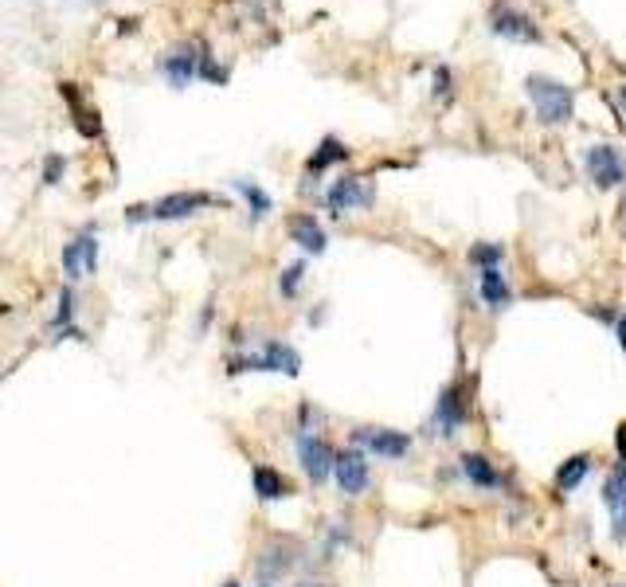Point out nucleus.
Segmentation results:
<instances>
[{"instance_id":"obj_1","label":"nucleus","mask_w":626,"mask_h":587,"mask_svg":"<svg viewBox=\"0 0 626 587\" xmlns=\"http://www.w3.org/2000/svg\"><path fill=\"white\" fill-rule=\"evenodd\" d=\"M525 94H529V102L537 106L540 122L560 126V122L572 118V106H576V102H572V87H564V83H556V79H548V75H529Z\"/></svg>"},{"instance_id":"obj_2","label":"nucleus","mask_w":626,"mask_h":587,"mask_svg":"<svg viewBox=\"0 0 626 587\" xmlns=\"http://www.w3.org/2000/svg\"><path fill=\"white\" fill-rule=\"evenodd\" d=\"M227 372L231 376H239V372H282V376H298L302 372V357L286 341H267L259 353H239Z\"/></svg>"},{"instance_id":"obj_3","label":"nucleus","mask_w":626,"mask_h":587,"mask_svg":"<svg viewBox=\"0 0 626 587\" xmlns=\"http://www.w3.org/2000/svg\"><path fill=\"white\" fill-rule=\"evenodd\" d=\"M208 208H227V200L216 196V192H173V196H165V200H157L149 208V220L173 224V220H188V216L208 212Z\"/></svg>"},{"instance_id":"obj_4","label":"nucleus","mask_w":626,"mask_h":587,"mask_svg":"<svg viewBox=\"0 0 626 587\" xmlns=\"http://www.w3.org/2000/svg\"><path fill=\"white\" fill-rule=\"evenodd\" d=\"M294 451H298V466L306 470V478H310L313 486H325V482L333 478V447H329L321 435L298 431Z\"/></svg>"},{"instance_id":"obj_5","label":"nucleus","mask_w":626,"mask_h":587,"mask_svg":"<svg viewBox=\"0 0 626 587\" xmlns=\"http://www.w3.org/2000/svg\"><path fill=\"white\" fill-rule=\"evenodd\" d=\"M333 478L341 486V494L360 497L372 482V470H368V454L349 447V451H333Z\"/></svg>"},{"instance_id":"obj_6","label":"nucleus","mask_w":626,"mask_h":587,"mask_svg":"<svg viewBox=\"0 0 626 587\" xmlns=\"http://www.w3.org/2000/svg\"><path fill=\"white\" fill-rule=\"evenodd\" d=\"M353 447L364 454H376V458H403L411 451V439L403 431H392V427H357Z\"/></svg>"},{"instance_id":"obj_7","label":"nucleus","mask_w":626,"mask_h":587,"mask_svg":"<svg viewBox=\"0 0 626 587\" xmlns=\"http://www.w3.org/2000/svg\"><path fill=\"white\" fill-rule=\"evenodd\" d=\"M294 560H298V541H290V537H270V544L259 552V560H255V572H259L263 584H274V580H282V576L294 568Z\"/></svg>"},{"instance_id":"obj_8","label":"nucleus","mask_w":626,"mask_h":587,"mask_svg":"<svg viewBox=\"0 0 626 587\" xmlns=\"http://www.w3.org/2000/svg\"><path fill=\"white\" fill-rule=\"evenodd\" d=\"M470 419V400H466V392H462V384H450L447 392L439 396V404H435V419H431V427H435V435H458V427Z\"/></svg>"},{"instance_id":"obj_9","label":"nucleus","mask_w":626,"mask_h":587,"mask_svg":"<svg viewBox=\"0 0 626 587\" xmlns=\"http://www.w3.org/2000/svg\"><path fill=\"white\" fill-rule=\"evenodd\" d=\"M583 165H587V177L599 184V188H615V184L626 181L623 157H619V149H611V145H591L587 157H583Z\"/></svg>"},{"instance_id":"obj_10","label":"nucleus","mask_w":626,"mask_h":587,"mask_svg":"<svg viewBox=\"0 0 626 587\" xmlns=\"http://www.w3.org/2000/svg\"><path fill=\"white\" fill-rule=\"evenodd\" d=\"M364 204H372V184L364 181V177H341V181H333V188L325 192V208L333 216H345V212L364 208Z\"/></svg>"},{"instance_id":"obj_11","label":"nucleus","mask_w":626,"mask_h":587,"mask_svg":"<svg viewBox=\"0 0 626 587\" xmlns=\"http://www.w3.org/2000/svg\"><path fill=\"white\" fill-rule=\"evenodd\" d=\"M59 94H63V102L71 106L75 130L87 137V141H98V137H102V118H98V110L87 102V94L79 91V83H59Z\"/></svg>"},{"instance_id":"obj_12","label":"nucleus","mask_w":626,"mask_h":587,"mask_svg":"<svg viewBox=\"0 0 626 587\" xmlns=\"http://www.w3.org/2000/svg\"><path fill=\"white\" fill-rule=\"evenodd\" d=\"M196 59H200V44H180L161 59V75L173 87H188L196 79Z\"/></svg>"},{"instance_id":"obj_13","label":"nucleus","mask_w":626,"mask_h":587,"mask_svg":"<svg viewBox=\"0 0 626 587\" xmlns=\"http://www.w3.org/2000/svg\"><path fill=\"white\" fill-rule=\"evenodd\" d=\"M251 490H255L259 501H286V497L294 494L290 478H286L278 466H267V462H259V466L251 470Z\"/></svg>"},{"instance_id":"obj_14","label":"nucleus","mask_w":626,"mask_h":587,"mask_svg":"<svg viewBox=\"0 0 626 587\" xmlns=\"http://www.w3.org/2000/svg\"><path fill=\"white\" fill-rule=\"evenodd\" d=\"M603 501H607L611 521H615V541H626V466L611 470V478L603 486Z\"/></svg>"},{"instance_id":"obj_15","label":"nucleus","mask_w":626,"mask_h":587,"mask_svg":"<svg viewBox=\"0 0 626 587\" xmlns=\"http://www.w3.org/2000/svg\"><path fill=\"white\" fill-rule=\"evenodd\" d=\"M290 235H294V243H298L306 255H321L325 243H329V239H325V227L317 224L310 212H302V216L290 220Z\"/></svg>"},{"instance_id":"obj_16","label":"nucleus","mask_w":626,"mask_h":587,"mask_svg":"<svg viewBox=\"0 0 626 587\" xmlns=\"http://www.w3.org/2000/svg\"><path fill=\"white\" fill-rule=\"evenodd\" d=\"M341 161H349L345 141H341V137H321V145L313 149L310 161H306V173H310V177H321L325 169H333V165H341Z\"/></svg>"},{"instance_id":"obj_17","label":"nucleus","mask_w":626,"mask_h":587,"mask_svg":"<svg viewBox=\"0 0 626 587\" xmlns=\"http://www.w3.org/2000/svg\"><path fill=\"white\" fill-rule=\"evenodd\" d=\"M493 32L505 40H537V28L529 24V16L513 12V8H497L493 12Z\"/></svg>"},{"instance_id":"obj_18","label":"nucleus","mask_w":626,"mask_h":587,"mask_svg":"<svg viewBox=\"0 0 626 587\" xmlns=\"http://www.w3.org/2000/svg\"><path fill=\"white\" fill-rule=\"evenodd\" d=\"M478 290H482V302H486L490 310H505V306H509V298H513L509 282L501 278L497 267H486V271L478 274Z\"/></svg>"},{"instance_id":"obj_19","label":"nucleus","mask_w":626,"mask_h":587,"mask_svg":"<svg viewBox=\"0 0 626 587\" xmlns=\"http://www.w3.org/2000/svg\"><path fill=\"white\" fill-rule=\"evenodd\" d=\"M462 474H466L478 490H497V486H501V474L493 470V462L486 454H462Z\"/></svg>"},{"instance_id":"obj_20","label":"nucleus","mask_w":626,"mask_h":587,"mask_svg":"<svg viewBox=\"0 0 626 587\" xmlns=\"http://www.w3.org/2000/svg\"><path fill=\"white\" fill-rule=\"evenodd\" d=\"M231 188L247 200V212H251V220H267L270 208H274V200H270L267 188H259L255 181H231Z\"/></svg>"},{"instance_id":"obj_21","label":"nucleus","mask_w":626,"mask_h":587,"mask_svg":"<svg viewBox=\"0 0 626 587\" xmlns=\"http://www.w3.org/2000/svg\"><path fill=\"white\" fill-rule=\"evenodd\" d=\"M196 79H208L216 87H227V67L204 44H200V59H196Z\"/></svg>"},{"instance_id":"obj_22","label":"nucleus","mask_w":626,"mask_h":587,"mask_svg":"<svg viewBox=\"0 0 626 587\" xmlns=\"http://www.w3.org/2000/svg\"><path fill=\"white\" fill-rule=\"evenodd\" d=\"M587 470H591V458H587V454L568 458V462H564V470L556 474V486H560V490H576L583 478H587Z\"/></svg>"},{"instance_id":"obj_23","label":"nucleus","mask_w":626,"mask_h":587,"mask_svg":"<svg viewBox=\"0 0 626 587\" xmlns=\"http://www.w3.org/2000/svg\"><path fill=\"white\" fill-rule=\"evenodd\" d=\"M306 282V259H298V263H290L282 278H278V290H282V298H298V286Z\"/></svg>"},{"instance_id":"obj_24","label":"nucleus","mask_w":626,"mask_h":587,"mask_svg":"<svg viewBox=\"0 0 626 587\" xmlns=\"http://www.w3.org/2000/svg\"><path fill=\"white\" fill-rule=\"evenodd\" d=\"M63 274H67V282H79L83 278V247H79V239H71L67 247H63Z\"/></svg>"},{"instance_id":"obj_25","label":"nucleus","mask_w":626,"mask_h":587,"mask_svg":"<svg viewBox=\"0 0 626 587\" xmlns=\"http://www.w3.org/2000/svg\"><path fill=\"white\" fill-rule=\"evenodd\" d=\"M470 263H478L482 271H486V267H497V263H501V247H497V243L474 247V251H470Z\"/></svg>"},{"instance_id":"obj_26","label":"nucleus","mask_w":626,"mask_h":587,"mask_svg":"<svg viewBox=\"0 0 626 587\" xmlns=\"http://www.w3.org/2000/svg\"><path fill=\"white\" fill-rule=\"evenodd\" d=\"M79 247H83V271L94 274L98 271V239H94V231L79 235Z\"/></svg>"},{"instance_id":"obj_27","label":"nucleus","mask_w":626,"mask_h":587,"mask_svg":"<svg viewBox=\"0 0 626 587\" xmlns=\"http://www.w3.org/2000/svg\"><path fill=\"white\" fill-rule=\"evenodd\" d=\"M63 173H67V157H63V153L44 157V184H59L63 181Z\"/></svg>"},{"instance_id":"obj_28","label":"nucleus","mask_w":626,"mask_h":587,"mask_svg":"<svg viewBox=\"0 0 626 587\" xmlns=\"http://www.w3.org/2000/svg\"><path fill=\"white\" fill-rule=\"evenodd\" d=\"M212 317H216V306H204V314H200V329H208V325H212Z\"/></svg>"},{"instance_id":"obj_29","label":"nucleus","mask_w":626,"mask_h":587,"mask_svg":"<svg viewBox=\"0 0 626 587\" xmlns=\"http://www.w3.org/2000/svg\"><path fill=\"white\" fill-rule=\"evenodd\" d=\"M615 443H619V454H623V462H626V423L619 427V439H615Z\"/></svg>"},{"instance_id":"obj_30","label":"nucleus","mask_w":626,"mask_h":587,"mask_svg":"<svg viewBox=\"0 0 626 587\" xmlns=\"http://www.w3.org/2000/svg\"><path fill=\"white\" fill-rule=\"evenodd\" d=\"M619 114H623V126H626V83L619 87Z\"/></svg>"},{"instance_id":"obj_31","label":"nucleus","mask_w":626,"mask_h":587,"mask_svg":"<svg viewBox=\"0 0 626 587\" xmlns=\"http://www.w3.org/2000/svg\"><path fill=\"white\" fill-rule=\"evenodd\" d=\"M619 345L626 349V317H623V325H619Z\"/></svg>"},{"instance_id":"obj_32","label":"nucleus","mask_w":626,"mask_h":587,"mask_svg":"<svg viewBox=\"0 0 626 587\" xmlns=\"http://www.w3.org/2000/svg\"><path fill=\"white\" fill-rule=\"evenodd\" d=\"M224 587H239V580H227V584Z\"/></svg>"},{"instance_id":"obj_33","label":"nucleus","mask_w":626,"mask_h":587,"mask_svg":"<svg viewBox=\"0 0 626 587\" xmlns=\"http://www.w3.org/2000/svg\"><path fill=\"white\" fill-rule=\"evenodd\" d=\"M302 587H333V584H302Z\"/></svg>"},{"instance_id":"obj_34","label":"nucleus","mask_w":626,"mask_h":587,"mask_svg":"<svg viewBox=\"0 0 626 587\" xmlns=\"http://www.w3.org/2000/svg\"><path fill=\"white\" fill-rule=\"evenodd\" d=\"M623 227H626V200H623Z\"/></svg>"},{"instance_id":"obj_35","label":"nucleus","mask_w":626,"mask_h":587,"mask_svg":"<svg viewBox=\"0 0 626 587\" xmlns=\"http://www.w3.org/2000/svg\"><path fill=\"white\" fill-rule=\"evenodd\" d=\"M263 587H270V584H263Z\"/></svg>"}]
</instances>
